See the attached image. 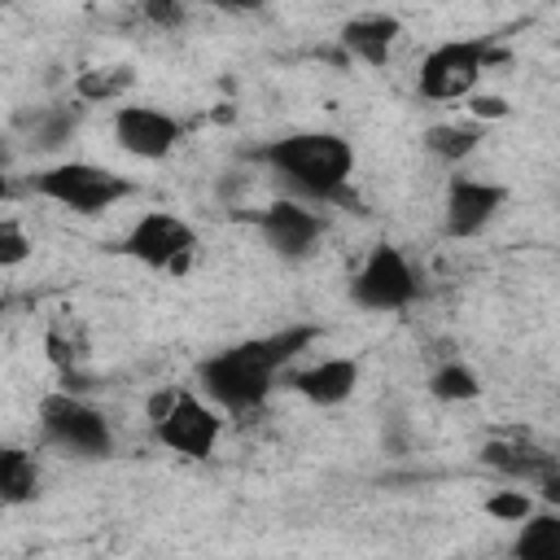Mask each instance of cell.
Returning a JSON list of instances; mask_svg holds the SVG:
<instances>
[{"mask_svg":"<svg viewBox=\"0 0 560 560\" xmlns=\"http://www.w3.org/2000/svg\"><path fill=\"white\" fill-rule=\"evenodd\" d=\"M315 337L319 332L311 324H289L280 332L236 341L197 368V389H201V398H210L223 411H254L267 402L276 372L284 363H293Z\"/></svg>","mask_w":560,"mask_h":560,"instance_id":"6da1fadb","label":"cell"},{"mask_svg":"<svg viewBox=\"0 0 560 560\" xmlns=\"http://www.w3.org/2000/svg\"><path fill=\"white\" fill-rule=\"evenodd\" d=\"M455 560H459V556H455Z\"/></svg>","mask_w":560,"mask_h":560,"instance_id":"484cf974","label":"cell"},{"mask_svg":"<svg viewBox=\"0 0 560 560\" xmlns=\"http://www.w3.org/2000/svg\"><path fill=\"white\" fill-rule=\"evenodd\" d=\"M490 57H494L490 39H446V44L429 48L424 61H420V74H416L420 96H429V101H464V96H472V88H477V79H481Z\"/></svg>","mask_w":560,"mask_h":560,"instance_id":"8992f818","label":"cell"},{"mask_svg":"<svg viewBox=\"0 0 560 560\" xmlns=\"http://www.w3.org/2000/svg\"><path fill=\"white\" fill-rule=\"evenodd\" d=\"M153 433L166 451L184 459H210L223 438V416L210 398L192 389H166L162 398H153Z\"/></svg>","mask_w":560,"mask_h":560,"instance_id":"3957f363","label":"cell"},{"mask_svg":"<svg viewBox=\"0 0 560 560\" xmlns=\"http://www.w3.org/2000/svg\"><path fill=\"white\" fill-rule=\"evenodd\" d=\"M74 127H79V109H48V114H39V122H35V149H61L70 136H74Z\"/></svg>","mask_w":560,"mask_h":560,"instance_id":"ffe728a7","label":"cell"},{"mask_svg":"<svg viewBox=\"0 0 560 560\" xmlns=\"http://www.w3.org/2000/svg\"><path fill=\"white\" fill-rule=\"evenodd\" d=\"M258 158L302 197L311 201H337L346 197V184L354 175V144L337 131H289L280 140H267Z\"/></svg>","mask_w":560,"mask_h":560,"instance_id":"7a4b0ae2","label":"cell"},{"mask_svg":"<svg viewBox=\"0 0 560 560\" xmlns=\"http://www.w3.org/2000/svg\"><path fill=\"white\" fill-rule=\"evenodd\" d=\"M472 114L477 118H503L508 114V101L503 96H472Z\"/></svg>","mask_w":560,"mask_h":560,"instance_id":"cb8c5ba5","label":"cell"},{"mask_svg":"<svg viewBox=\"0 0 560 560\" xmlns=\"http://www.w3.org/2000/svg\"><path fill=\"white\" fill-rule=\"evenodd\" d=\"M486 512H490L494 521L521 525V521L534 512V503H529V494H525V490H499V494H490V499H486Z\"/></svg>","mask_w":560,"mask_h":560,"instance_id":"7402d4cb","label":"cell"},{"mask_svg":"<svg viewBox=\"0 0 560 560\" xmlns=\"http://www.w3.org/2000/svg\"><path fill=\"white\" fill-rule=\"evenodd\" d=\"M477 144H481V127H468V122H438V127L424 131V149H429L433 158L451 162V166L464 162Z\"/></svg>","mask_w":560,"mask_h":560,"instance_id":"e0dca14e","label":"cell"},{"mask_svg":"<svg viewBox=\"0 0 560 560\" xmlns=\"http://www.w3.org/2000/svg\"><path fill=\"white\" fill-rule=\"evenodd\" d=\"M420 293V280L407 262V254L398 245H372V254L363 258V267L350 280V302L363 311H402L411 306Z\"/></svg>","mask_w":560,"mask_h":560,"instance_id":"52a82bcc","label":"cell"},{"mask_svg":"<svg viewBox=\"0 0 560 560\" xmlns=\"http://www.w3.org/2000/svg\"><path fill=\"white\" fill-rule=\"evenodd\" d=\"M512 560H560V508L529 512L516 525Z\"/></svg>","mask_w":560,"mask_h":560,"instance_id":"5bb4252c","label":"cell"},{"mask_svg":"<svg viewBox=\"0 0 560 560\" xmlns=\"http://www.w3.org/2000/svg\"><path fill=\"white\" fill-rule=\"evenodd\" d=\"M131 88V70L127 66H114V70H88L79 79V96L83 101H114Z\"/></svg>","mask_w":560,"mask_h":560,"instance_id":"d6986e66","label":"cell"},{"mask_svg":"<svg viewBox=\"0 0 560 560\" xmlns=\"http://www.w3.org/2000/svg\"><path fill=\"white\" fill-rule=\"evenodd\" d=\"M398 35H402V22L394 13H359L341 26V44L368 66H385Z\"/></svg>","mask_w":560,"mask_h":560,"instance_id":"4fadbf2b","label":"cell"},{"mask_svg":"<svg viewBox=\"0 0 560 560\" xmlns=\"http://www.w3.org/2000/svg\"><path fill=\"white\" fill-rule=\"evenodd\" d=\"M114 140L122 153L140 162H162L184 140V122L158 105H118L114 109Z\"/></svg>","mask_w":560,"mask_h":560,"instance_id":"9c48e42d","label":"cell"},{"mask_svg":"<svg viewBox=\"0 0 560 560\" xmlns=\"http://www.w3.org/2000/svg\"><path fill=\"white\" fill-rule=\"evenodd\" d=\"M144 18L158 22V26H166V31H175L184 22V4H144Z\"/></svg>","mask_w":560,"mask_h":560,"instance_id":"603a6c76","label":"cell"},{"mask_svg":"<svg viewBox=\"0 0 560 560\" xmlns=\"http://www.w3.org/2000/svg\"><path fill=\"white\" fill-rule=\"evenodd\" d=\"M26 258H31V236L22 232L18 219H4V223H0V267L13 271V267H22Z\"/></svg>","mask_w":560,"mask_h":560,"instance_id":"44dd1931","label":"cell"},{"mask_svg":"<svg viewBox=\"0 0 560 560\" xmlns=\"http://www.w3.org/2000/svg\"><path fill=\"white\" fill-rule=\"evenodd\" d=\"M293 389L315 402V407H341L354 389H359V363L346 359V354H332V359H319L311 368H302L293 376Z\"/></svg>","mask_w":560,"mask_h":560,"instance_id":"7c38bea8","label":"cell"},{"mask_svg":"<svg viewBox=\"0 0 560 560\" xmlns=\"http://www.w3.org/2000/svg\"><path fill=\"white\" fill-rule=\"evenodd\" d=\"M481 459H486L490 468L508 472V477H534V481H542L547 472H556V468H560L551 455L529 451V446H508V442H490V446L481 451Z\"/></svg>","mask_w":560,"mask_h":560,"instance_id":"2e32d148","label":"cell"},{"mask_svg":"<svg viewBox=\"0 0 560 560\" xmlns=\"http://www.w3.org/2000/svg\"><path fill=\"white\" fill-rule=\"evenodd\" d=\"M39 429L57 451L79 455V459H105L114 451L109 420L92 402L74 398L70 389H57L39 402Z\"/></svg>","mask_w":560,"mask_h":560,"instance_id":"5b68a950","label":"cell"},{"mask_svg":"<svg viewBox=\"0 0 560 560\" xmlns=\"http://www.w3.org/2000/svg\"><path fill=\"white\" fill-rule=\"evenodd\" d=\"M538 490H542V499H547V503H560V468H556V472H547V477L538 481Z\"/></svg>","mask_w":560,"mask_h":560,"instance_id":"d4e9b609","label":"cell"},{"mask_svg":"<svg viewBox=\"0 0 560 560\" xmlns=\"http://www.w3.org/2000/svg\"><path fill=\"white\" fill-rule=\"evenodd\" d=\"M31 188L57 206H66L70 214H105L109 206H118L122 197H131V179H122L109 166L96 162H57L39 175H31Z\"/></svg>","mask_w":560,"mask_h":560,"instance_id":"277c9868","label":"cell"},{"mask_svg":"<svg viewBox=\"0 0 560 560\" xmlns=\"http://www.w3.org/2000/svg\"><path fill=\"white\" fill-rule=\"evenodd\" d=\"M258 236L262 245L284 258V262H302L319 249L324 241V219L315 210H306L302 201H271L262 214H258Z\"/></svg>","mask_w":560,"mask_h":560,"instance_id":"8fae6325","label":"cell"},{"mask_svg":"<svg viewBox=\"0 0 560 560\" xmlns=\"http://www.w3.org/2000/svg\"><path fill=\"white\" fill-rule=\"evenodd\" d=\"M39 494V468L35 455H26L22 446H4L0 451V499L9 508H22Z\"/></svg>","mask_w":560,"mask_h":560,"instance_id":"9a60e30c","label":"cell"},{"mask_svg":"<svg viewBox=\"0 0 560 560\" xmlns=\"http://www.w3.org/2000/svg\"><path fill=\"white\" fill-rule=\"evenodd\" d=\"M503 201H508V188L503 184L455 175L446 184V197H442V232L455 236V241H468V236L486 232L499 219Z\"/></svg>","mask_w":560,"mask_h":560,"instance_id":"30bf717a","label":"cell"},{"mask_svg":"<svg viewBox=\"0 0 560 560\" xmlns=\"http://www.w3.org/2000/svg\"><path fill=\"white\" fill-rule=\"evenodd\" d=\"M429 394L438 402H472V398H481V376L468 363H442L429 376Z\"/></svg>","mask_w":560,"mask_h":560,"instance_id":"ac0fdd59","label":"cell"},{"mask_svg":"<svg viewBox=\"0 0 560 560\" xmlns=\"http://www.w3.org/2000/svg\"><path fill=\"white\" fill-rule=\"evenodd\" d=\"M127 258L153 267V271H184L188 254L197 249V232L175 210H149L131 223V232L118 245Z\"/></svg>","mask_w":560,"mask_h":560,"instance_id":"ba28073f","label":"cell"}]
</instances>
